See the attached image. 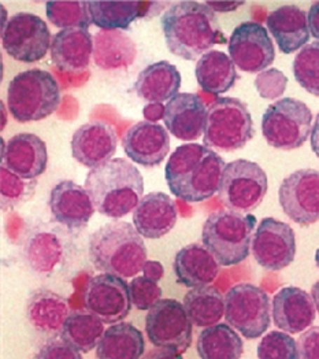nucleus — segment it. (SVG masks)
I'll return each mask as SVG.
<instances>
[{"label":"nucleus","instance_id":"f257e3e1","mask_svg":"<svg viewBox=\"0 0 319 359\" xmlns=\"http://www.w3.org/2000/svg\"><path fill=\"white\" fill-rule=\"evenodd\" d=\"M161 27L169 51L185 60H201L215 44L226 43L215 13L202 1H175Z\"/></svg>","mask_w":319,"mask_h":359},{"label":"nucleus","instance_id":"f03ea898","mask_svg":"<svg viewBox=\"0 0 319 359\" xmlns=\"http://www.w3.org/2000/svg\"><path fill=\"white\" fill-rule=\"evenodd\" d=\"M86 189L95 210L116 219L135 211L144 196V179L128 159L116 158L89 170Z\"/></svg>","mask_w":319,"mask_h":359},{"label":"nucleus","instance_id":"7ed1b4c3","mask_svg":"<svg viewBox=\"0 0 319 359\" xmlns=\"http://www.w3.org/2000/svg\"><path fill=\"white\" fill-rule=\"evenodd\" d=\"M88 254L95 269L122 278L135 277L147 262L144 240L125 221L109 222L96 229L89 238Z\"/></svg>","mask_w":319,"mask_h":359},{"label":"nucleus","instance_id":"20e7f679","mask_svg":"<svg viewBox=\"0 0 319 359\" xmlns=\"http://www.w3.org/2000/svg\"><path fill=\"white\" fill-rule=\"evenodd\" d=\"M254 231L255 215L229 210L215 211L204 221L202 241L219 266H234L248 258Z\"/></svg>","mask_w":319,"mask_h":359},{"label":"nucleus","instance_id":"39448f33","mask_svg":"<svg viewBox=\"0 0 319 359\" xmlns=\"http://www.w3.org/2000/svg\"><path fill=\"white\" fill-rule=\"evenodd\" d=\"M57 79L46 70L30 69L18 73L7 87V107L21 123L46 120L60 104Z\"/></svg>","mask_w":319,"mask_h":359},{"label":"nucleus","instance_id":"423d86ee","mask_svg":"<svg viewBox=\"0 0 319 359\" xmlns=\"http://www.w3.org/2000/svg\"><path fill=\"white\" fill-rule=\"evenodd\" d=\"M255 128L247 104L236 97H218L208 110L203 144L208 149L236 151L254 137Z\"/></svg>","mask_w":319,"mask_h":359},{"label":"nucleus","instance_id":"0eeeda50","mask_svg":"<svg viewBox=\"0 0 319 359\" xmlns=\"http://www.w3.org/2000/svg\"><path fill=\"white\" fill-rule=\"evenodd\" d=\"M313 130V113L297 99L283 97L270 104L262 118V133L267 144L278 150L300 149Z\"/></svg>","mask_w":319,"mask_h":359},{"label":"nucleus","instance_id":"6e6552de","mask_svg":"<svg viewBox=\"0 0 319 359\" xmlns=\"http://www.w3.org/2000/svg\"><path fill=\"white\" fill-rule=\"evenodd\" d=\"M267 189V175L261 166L257 162L237 159L226 163L218 195L229 211L250 214L261 206Z\"/></svg>","mask_w":319,"mask_h":359},{"label":"nucleus","instance_id":"1a4fd4ad","mask_svg":"<svg viewBox=\"0 0 319 359\" xmlns=\"http://www.w3.org/2000/svg\"><path fill=\"white\" fill-rule=\"evenodd\" d=\"M269 295L254 284L243 283L225 295V320L245 339H259L271 323Z\"/></svg>","mask_w":319,"mask_h":359},{"label":"nucleus","instance_id":"9d476101","mask_svg":"<svg viewBox=\"0 0 319 359\" xmlns=\"http://www.w3.org/2000/svg\"><path fill=\"white\" fill-rule=\"evenodd\" d=\"M145 333L156 348L184 354L192 344L194 324L182 303L161 299L145 316Z\"/></svg>","mask_w":319,"mask_h":359},{"label":"nucleus","instance_id":"9b49d317","mask_svg":"<svg viewBox=\"0 0 319 359\" xmlns=\"http://www.w3.org/2000/svg\"><path fill=\"white\" fill-rule=\"evenodd\" d=\"M51 43L47 24L32 13L14 14L1 29L3 50L18 62L34 63L44 60Z\"/></svg>","mask_w":319,"mask_h":359},{"label":"nucleus","instance_id":"f8f14e48","mask_svg":"<svg viewBox=\"0 0 319 359\" xmlns=\"http://www.w3.org/2000/svg\"><path fill=\"white\" fill-rule=\"evenodd\" d=\"M83 303L88 313L104 324L113 325L125 320L133 306L126 281L122 277L107 273L96 274L88 280Z\"/></svg>","mask_w":319,"mask_h":359},{"label":"nucleus","instance_id":"ddd939ff","mask_svg":"<svg viewBox=\"0 0 319 359\" xmlns=\"http://www.w3.org/2000/svg\"><path fill=\"white\" fill-rule=\"evenodd\" d=\"M278 201L283 211L300 226L319 221V172L300 169L281 182Z\"/></svg>","mask_w":319,"mask_h":359},{"label":"nucleus","instance_id":"4468645a","mask_svg":"<svg viewBox=\"0 0 319 359\" xmlns=\"http://www.w3.org/2000/svg\"><path fill=\"white\" fill-rule=\"evenodd\" d=\"M228 50L233 63L245 73H262L276 60V48L269 32L254 21L234 28Z\"/></svg>","mask_w":319,"mask_h":359},{"label":"nucleus","instance_id":"2eb2a0df","mask_svg":"<svg viewBox=\"0 0 319 359\" xmlns=\"http://www.w3.org/2000/svg\"><path fill=\"white\" fill-rule=\"evenodd\" d=\"M252 254L263 269L288 268L296 257V236L290 225L271 217L263 218L254 233Z\"/></svg>","mask_w":319,"mask_h":359},{"label":"nucleus","instance_id":"dca6fc26","mask_svg":"<svg viewBox=\"0 0 319 359\" xmlns=\"http://www.w3.org/2000/svg\"><path fill=\"white\" fill-rule=\"evenodd\" d=\"M116 129L102 121L81 125L72 136L73 158L90 170L110 162L116 152Z\"/></svg>","mask_w":319,"mask_h":359},{"label":"nucleus","instance_id":"f3484780","mask_svg":"<svg viewBox=\"0 0 319 359\" xmlns=\"http://www.w3.org/2000/svg\"><path fill=\"white\" fill-rule=\"evenodd\" d=\"M122 147L135 163L144 168H156L170 151V136L162 125L142 121L126 130Z\"/></svg>","mask_w":319,"mask_h":359},{"label":"nucleus","instance_id":"a211bd4d","mask_svg":"<svg viewBox=\"0 0 319 359\" xmlns=\"http://www.w3.org/2000/svg\"><path fill=\"white\" fill-rule=\"evenodd\" d=\"M225 166V161L210 149L203 158L169 189L175 196L184 202H204L219 191Z\"/></svg>","mask_w":319,"mask_h":359},{"label":"nucleus","instance_id":"6ab92c4d","mask_svg":"<svg viewBox=\"0 0 319 359\" xmlns=\"http://www.w3.org/2000/svg\"><path fill=\"white\" fill-rule=\"evenodd\" d=\"M48 208L54 221L70 231L86 228L95 212L87 189L72 180H63L51 189Z\"/></svg>","mask_w":319,"mask_h":359},{"label":"nucleus","instance_id":"aec40b11","mask_svg":"<svg viewBox=\"0 0 319 359\" xmlns=\"http://www.w3.org/2000/svg\"><path fill=\"white\" fill-rule=\"evenodd\" d=\"M48 162L46 143L33 133H18L7 143L1 140V166L21 179L40 177Z\"/></svg>","mask_w":319,"mask_h":359},{"label":"nucleus","instance_id":"412c9836","mask_svg":"<svg viewBox=\"0 0 319 359\" xmlns=\"http://www.w3.org/2000/svg\"><path fill=\"white\" fill-rule=\"evenodd\" d=\"M317 309L311 294L297 287L280 290L271 303V317L277 328L290 334L308 330L315 321Z\"/></svg>","mask_w":319,"mask_h":359},{"label":"nucleus","instance_id":"4be33fe9","mask_svg":"<svg viewBox=\"0 0 319 359\" xmlns=\"http://www.w3.org/2000/svg\"><path fill=\"white\" fill-rule=\"evenodd\" d=\"M207 110L195 93H178L166 104L165 126L182 142H195L204 133Z\"/></svg>","mask_w":319,"mask_h":359},{"label":"nucleus","instance_id":"5701e85b","mask_svg":"<svg viewBox=\"0 0 319 359\" xmlns=\"http://www.w3.org/2000/svg\"><path fill=\"white\" fill-rule=\"evenodd\" d=\"M178 211L173 199L163 192L144 195L133 211V224L145 239L166 236L177 224Z\"/></svg>","mask_w":319,"mask_h":359},{"label":"nucleus","instance_id":"b1692460","mask_svg":"<svg viewBox=\"0 0 319 359\" xmlns=\"http://www.w3.org/2000/svg\"><path fill=\"white\" fill-rule=\"evenodd\" d=\"M266 25L281 53L287 55L306 47L311 37L307 14L296 6L273 10L267 15Z\"/></svg>","mask_w":319,"mask_h":359},{"label":"nucleus","instance_id":"393cba45","mask_svg":"<svg viewBox=\"0 0 319 359\" xmlns=\"http://www.w3.org/2000/svg\"><path fill=\"white\" fill-rule=\"evenodd\" d=\"M177 281L188 288H201L211 284L219 274V264L212 254L198 243L181 248L175 259Z\"/></svg>","mask_w":319,"mask_h":359},{"label":"nucleus","instance_id":"a878e982","mask_svg":"<svg viewBox=\"0 0 319 359\" xmlns=\"http://www.w3.org/2000/svg\"><path fill=\"white\" fill-rule=\"evenodd\" d=\"M70 316L69 303L62 295L50 290H37L27 302V318L30 325L41 334H60Z\"/></svg>","mask_w":319,"mask_h":359},{"label":"nucleus","instance_id":"bb28decb","mask_svg":"<svg viewBox=\"0 0 319 359\" xmlns=\"http://www.w3.org/2000/svg\"><path fill=\"white\" fill-rule=\"evenodd\" d=\"M51 60L62 72L86 70L93 55V37L87 29H65L53 37Z\"/></svg>","mask_w":319,"mask_h":359},{"label":"nucleus","instance_id":"cd10ccee","mask_svg":"<svg viewBox=\"0 0 319 359\" xmlns=\"http://www.w3.org/2000/svg\"><path fill=\"white\" fill-rule=\"evenodd\" d=\"M181 88V74L169 60L155 62L140 72L135 83L139 97L148 103L169 102Z\"/></svg>","mask_w":319,"mask_h":359},{"label":"nucleus","instance_id":"c85d7f7f","mask_svg":"<svg viewBox=\"0 0 319 359\" xmlns=\"http://www.w3.org/2000/svg\"><path fill=\"white\" fill-rule=\"evenodd\" d=\"M25 259L30 269L40 276H50L62 266L66 244L54 231H34L25 241Z\"/></svg>","mask_w":319,"mask_h":359},{"label":"nucleus","instance_id":"c756f323","mask_svg":"<svg viewBox=\"0 0 319 359\" xmlns=\"http://www.w3.org/2000/svg\"><path fill=\"white\" fill-rule=\"evenodd\" d=\"M136 54L135 41L123 32L100 30L93 37V60L103 70L126 69Z\"/></svg>","mask_w":319,"mask_h":359},{"label":"nucleus","instance_id":"7c9ffc66","mask_svg":"<svg viewBox=\"0 0 319 359\" xmlns=\"http://www.w3.org/2000/svg\"><path fill=\"white\" fill-rule=\"evenodd\" d=\"M145 341L143 333L129 323H118L104 330L97 347L99 359H142Z\"/></svg>","mask_w":319,"mask_h":359},{"label":"nucleus","instance_id":"2f4dec72","mask_svg":"<svg viewBox=\"0 0 319 359\" xmlns=\"http://www.w3.org/2000/svg\"><path fill=\"white\" fill-rule=\"evenodd\" d=\"M152 3L144 1H88L92 24L102 30H126L139 17L148 14Z\"/></svg>","mask_w":319,"mask_h":359},{"label":"nucleus","instance_id":"473e14b6","mask_svg":"<svg viewBox=\"0 0 319 359\" xmlns=\"http://www.w3.org/2000/svg\"><path fill=\"white\" fill-rule=\"evenodd\" d=\"M195 76L202 90L211 95H221L232 88L237 80L236 65L222 51H208L198 60Z\"/></svg>","mask_w":319,"mask_h":359},{"label":"nucleus","instance_id":"72a5a7b5","mask_svg":"<svg viewBox=\"0 0 319 359\" xmlns=\"http://www.w3.org/2000/svg\"><path fill=\"white\" fill-rule=\"evenodd\" d=\"M184 307L195 327L210 328L225 317V297L211 285L192 288L184 298Z\"/></svg>","mask_w":319,"mask_h":359},{"label":"nucleus","instance_id":"f704fd0d","mask_svg":"<svg viewBox=\"0 0 319 359\" xmlns=\"http://www.w3.org/2000/svg\"><path fill=\"white\" fill-rule=\"evenodd\" d=\"M196 348L201 359H240L244 343L231 325L217 324L201 332Z\"/></svg>","mask_w":319,"mask_h":359},{"label":"nucleus","instance_id":"c9c22d12","mask_svg":"<svg viewBox=\"0 0 319 359\" xmlns=\"http://www.w3.org/2000/svg\"><path fill=\"white\" fill-rule=\"evenodd\" d=\"M103 321L86 311H74L69 316L60 332V339L81 353L95 350L104 333Z\"/></svg>","mask_w":319,"mask_h":359},{"label":"nucleus","instance_id":"e433bc0d","mask_svg":"<svg viewBox=\"0 0 319 359\" xmlns=\"http://www.w3.org/2000/svg\"><path fill=\"white\" fill-rule=\"evenodd\" d=\"M48 21L59 29H87L92 25L88 1H47Z\"/></svg>","mask_w":319,"mask_h":359},{"label":"nucleus","instance_id":"4c0bfd02","mask_svg":"<svg viewBox=\"0 0 319 359\" xmlns=\"http://www.w3.org/2000/svg\"><path fill=\"white\" fill-rule=\"evenodd\" d=\"M292 72L300 87L319 97V41L308 43L299 51Z\"/></svg>","mask_w":319,"mask_h":359},{"label":"nucleus","instance_id":"58836bf2","mask_svg":"<svg viewBox=\"0 0 319 359\" xmlns=\"http://www.w3.org/2000/svg\"><path fill=\"white\" fill-rule=\"evenodd\" d=\"M36 180L21 179L14 175L6 166L0 170V195H1V210L15 209L20 205L28 202L33 198L36 191Z\"/></svg>","mask_w":319,"mask_h":359},{"label":"nucleus","instance_id":"ea45409f","mask_svg":"<svg viewBox=\"0 0 319 359\" xmlns=\"http://www.w3.org/2000/svg\"><path fill=\"white\" fill-rule=\"evenodd\" d=\"M259 359H297V343L290 333L271 330L258 344Z\"/></svg>","mask_w":319,"mask_h":359},{"label":"nucleus","instance_id":"a19ab883","mask_svg":"<svg viewBox=\"0 0 319 359\" xmlns=\"http://www.w3.org/2000/svg\"><path fill=\"white\" fill-rule=\"evenodd\" d=\"M129 291L132 304L140 311L149 310L162 298V290L158 283L145 276L135 277L129 284Z\"/></svg>","mask_w":319,"mask_h":359},{"label":"nucleus","instance_id":"79ce46f5","mask_svg":"<svg viewBox=\"0 0 319 359\" xmlns=\"http://www.w3.org/2000/svg\"><path fill=\"white\" fill-rule=\"evenodd\" d=\"M288 79L278 69H269L255 79V87L263 99H276L287 90Z\"/></svg>","mask_w":319,"mask_h":359},{"label":"nucleus","instance_id":"37998d69","mask_svg":"<svg viewBox=\"0 0 319 359\" xmlns=\"http://www.w3.org/2000/svg\"><path fill=\"white\" fill-rule=\"evenodd\" d=\"M36 359H83V355L65 340L54 337L39 350Z\"/></svg>","mask_w":319,"mask_h":359},{"label":"nucleus","instance_id":"c03bdc74","mask_svg":"<svg viewBox=\"0 0 319 359\" xmlns=\"http://www.w3.org/2000/svg\"><path fill=\"white\" fill-rule=\"evenodd\" d=\"M297 359H319V327L308 328L300 334Z\"/></svg>","mask_w":319,"mask_h":359},{"label":"nucleus","instance_id":"a18cd8bd","mask_svg":"<svg viewBox=\"0 0 319 359\" xmlns=\"http://www.w3.org/2000/svg\"><path fill=\"white\" fill-rule=\"evenodd\" d=\"M165 113H166V106H163L162 103H148L143 111L145 120L155 122V123L156 121L165 118Z\"/></svg>","mask_w":319,"mask_h":359},{"label":"nucleus","instance_id":"49530a36","mask_svg":"<svg viewBox=\"0 0 319 359\" xmlns=\"http://www.w3.org/2000/svg\"><path fill=\"white\" fill-rule=\"evenodd\" d=\"M143 273L145 277L152 280V281H159L162 280V277L165 276V268L161 262L158 261H147L145 262L144 268H143Z\"/></svg>","mask_w":319,"mask_h":359},{"label":"nucleus","instance_id":"de8ad7c7","mask_svg":"<svg viewBox=\"0 0 319 359\" xmlns=\"http://www.w3.org/2000/svg\"><path fill=\"white\" fill-rule=\"evenodd\" d=\"M310 33L314 39L319 40V1H314L307 14Z\"/></svg>","mask_w":319,"mask_h":359},{"label":"nucleus","instance_id":"09e8293b","mask_svg":"<svg viewBox=\"0 0 319 359\" xmlns=\"http://www.w3.org/2000/svg\"><path fill=\"white\" fill-rule=\"evenodd\" d=\"M214 13H231L244 4V1H205Z\"/></svg>","mask_w":319,"mask_h":359},{"label":"nucleus","instance_id":"8fccbe9b","mask_svg":"<svg viewBox=\"0 0 319 359\" xmlns=\"http://www.w3.org/2000/svg\"><path fill=\"white\" fill-rule=\"evenodd\" d=\"M142 359H184L181 354L170 351V350H163V348H158V350H152L148 354H145Z\"/></svg>","mask_w":319,"mask_h":359},{"label":"nucleus","instance_id":"3c124183","mask_svg":"<svg viewBox=\"0 0 319 359\" xmlns=\"http://www.w3.org/2000/svg\"><path fill=\"white\" fill-rule=\"evenodd\" d=\"M310 137H311V149L319 158V113L314 125H313V130H311Z\"/></svg>","mask_w":319,"mask_h":359},{"label":"nucleus","instance_id":"603ef678","mask_svg":"<svg viewBox=\"0 0 319 359\" xmlns=\"http://www.w3.org/2000/svg\"><path fill=\"white\" fill-rule=\"evenodd\" d=\"M311 298L314 300L315 309H317V311H318L319 314V280L313 285V288H311Z\"/></svg>","mask_w":319,"mask_h":359},{"label":"nucleus","instance_id":"864d4df0","mask_svg":"<svg viewBox=\"0 0 319 359\" xmlns=\"http://www.w3.org/2000/svg\"><path fill=\"white\" fill-rule=\"evenodd\" d=\"M1 111H3V122H1V130L4 129L6 126V109H4V103H1Z\"/></svg>","mask_w":319,"mask_h":359},{"label":"nucleus","instance_id":"5fc2aeb1","mask_svg":"<svg viewBox=\"0 0 319 359\" xmlns=\"http://www.w3.org/2000/svg\"><path fill=\"white\" fill-rule=\"evenodd\" d=\"M315 264H317V266H318L319 269V248L315 251Z\"/></svg>","mask_w":319,"mask_h":359}]
</instances>
